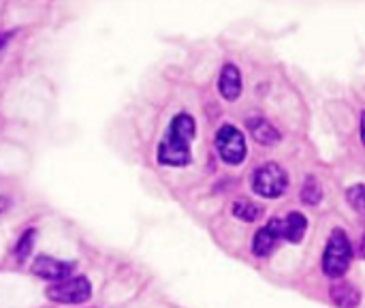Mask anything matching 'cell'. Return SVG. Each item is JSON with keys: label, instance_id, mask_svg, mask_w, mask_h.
Returning a JSON list of instances; mask_svg holds the SVG:
<instances>
[{"label": "cell", "instance_id": "obj_1", "mask_svg": "<svg viewBox=\"0 0 365 308\" xmlns=\"http://www.w3.org/2000/svg\"><path fill=\"white\" fill-rule=\"evenodd\" d=\"M197 137V122L190 114L171 118L163 141L156 148V161L167 167H186L190 163V144Z\"/></svg>", "mask_w": 365, "mask_h": 308}, {"label": "cell", "instance_id": "obj_2", "mask_svg": "<svg viewBox=\"0 0 365 308\" xmlns=\"http://www.w3.org/2000/svg\"><path fill=\"white\" fill-rule=\"evenodd\" d=\"M353 262V247L342 229H334L323 253V272L329 279H340L346 274Z\"/></svg>", "mask_w": 365, "mask_h": 308}, {"label": "cell", "instance_id": "obj_3", "mask_svg": "<svg viewBox=\"0 0 365 308\" xmlns=\"http://www.w3.org/2000/svg\"><path fill=\"white\" fill-rule=\"evenodd\" d=\"M289 189V176L278 163H265L252 174V191L265 199H276Z\"/></svg>", "mask_w": 365, "mask_h": 308}, {"label": "cell", "instance_id": "obj_4", "mask_svg": "<svg viewBox=\"0 0 365 308\" xmlns=\"http://www.w3.org/2000/svg\"><path fill=\"white\" fill-rule=\"evenodd\" d=\"M92 296V285L86 277H66L47 287V298L58 304H83Z\"/></svg>", "mask_w": 365, "mask_h": 308}, {"label": "cell", "instance_id": "obj_5", "mask_svg": "<svg viewBox=\"0 0 365 308\" xmlns=\"http://www.w3.org/2000/svg\"><path fill=\"white\" fill-rule=\"evenodd\" d=\"M216 150H218L220 159L227 165L244 163V159L248 154V146H246L244 133L237 126H233V124H222L216 131Z\"/></svg>", "mask_w": 365, "mask_h": 308}, {"label": "cell", "instance_id": "obj_6", "mask_svg": "<svg viewBox=\"0 0 365 308\" xmlns=\"http://www.w3.org/2000/svg\"><path fill=\"white\" fill-rule=\"evenodd\" d=\"M282 240V219H272L265 227H261L252 240V253L257 257H267L276 251L278 242Z\"/></svg>", "mask_w": 365, "mask_h": 308}, {"label": "cell", "instance_id": "obj_7", "mask_svg": "<svg viewBox=\"0 0 365 308\" xmlns=\"http://www.w3.org/2000/svg\"><path fill=\"white\" fill-rule=\"evenodd\" d=\"M71 272H73V264L58 262V259L47 257V255L36 257L34 264H32V274L38 277V279H45V281H62Z\"/></svg>", "mask_w": 365, "mask_h": 308}, {"label": "cell", "instance_id": "obj_8", "mask_svg": "<svg viewBox=\"0 0 365 308\" xmlns=\"http://www.w3.org/2000/svg\"><path fill=\"white\" fill-rule=\"evenodd\" d=\"M218 92L225 101H237L242 94V75L235 64H225L218 77Z\"/></svg>", "mask_w": 365, "mask_h": 308}, {"label": "cell", "instance_id": "obj_9", "mask_svg": "<svg viewBox=\"0 0 365 308\" xmlns=\"http://www.w3.org/2000/svg\"><path fill=\"white\" fill-rule=\"evenodd\" d=\"M246 126H248V133L255 137V141L261 146H274L282 139L280 133L276 131V126L272 122H267L265 118H250Z\"/></svg>", "mask_w": 365, "mask_h": 308}, {"label": "cell", "instance_id": "obj_10", "mask_svg": "<svg viewBox=\"0 0 365 308\" xmlns=\"http://www.w3.org/2000/svg\"><path fill=\"white\" fill-rule=\"evenodd\" d=\"M308 219L302 212H291L287 219H282V240L291 244H299L306 236Z\"/></svg>", "mask_w": 365, "mask_h": 308}, {"label": "cell", "instance_id": "obj_11", "mask_svg": "<svg viewBox=\"0 0 365 308\" xmlns=\"http://www.w3.org/2000/svg\"><path fill=\"white\" fill-rule=\"evenodd\" d=\"M329 296L334 300V304L338 308H357L361 302V296L357 292V287L349 285V283H338L329 289Z\"/></svg>", "mask_w": 365, "mask_h": 308}, {"label": "cell", "instance_id": "obj_12", "mask_svg": "<svg viewBox=\"0 0 365 308\" xmlns=\"http://www.w3.org/2000/svg\"><path fill=\"white\" fill-rule=\"evenodd\" d=\"M323 199V187L314 176H308L304 187H302V202L308 206H319Z\"/></svg>", "mask_w": 365, "mask_h": 308}, {"label": "cell", "instance_id": "obj_13", "mask_svg": "<svg viewBox=\"0 0 365 308\" xmlns=\"http://www.w3.org/2000/svg\"><path fill=\"white\" fill-rule=\"evenodd\" d=\"M233 214L240 219V221H246V223H255L263 217V208L257 206L255 202H235L233 204Z\"/></svg>", "mask_w": 365, "mask_h": 308}, {"label": "cell", "instance_id": "obj_14", "mask_svg": "<svg viewBox=\"0 0 365 308\" xmlns=\"http://www.w3.org/2000/svg\"><path fill=\"white\" fill-rule=\"evenodd\" d=\"M34 236H36V232H34V229H28V232L19 238L17 249H15V253H17V259H19V262H24V259L30 255L32 244H34Z\"/></svg>", "mask_w": 365, "mask_h": 308}, {"label": "cell", "instance_id": "obj_15", "mask_svg": "<svg viewBox=\"0 0 365 308\" xmlns=\"http://www.w3.org/2000/svg\"><path fill=\"white\" fill-rule=\"evenodd\" d=\"M346 199H349V204H351L357 212H364V206H365L364 184H355V187H351V189L346 191Z\"/></svg>", "mask_w": 365, "mask_h": 308}, {"label": "cell", "instance_id": "obj_16", "mask_svg": "<svg viewBox=\"0 0 365 308\" xmlns=\"http://www.w3.org/2000/svg\"><path fill=\"white\" fill-rule=\"evenodd\" d=\"M13 34H15V30H2V32H0V54L6 49V45L11 43Z\"/></svg>", "mask_w": 365, "mask_h": 308}, {"label": "cell", "instance_id": "obj_17", "mask_svg": "<svg viewBox=\"0 0 365 308\" xmlns=\"http://www.w3.org/2000/svg\"><path fill=\"white\" fill-rule=\"evenodd\" d=\"M6 206H9V202H6L4 197H0V214H2L4 210H6Z\"/></svg>", "mask_w": 365, "mask_h": 308}]
</instances>
